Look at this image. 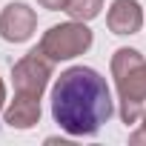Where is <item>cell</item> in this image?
<instances>
[{
	"mask_svg": "<svg viewBox=\"0 0 146 146\" xmlns=\"http://www.w3.org/2000/svg\"><path fill=\"white\" fill-rule=\"evenodd\" d=\"M106 26L115 35H135L143 26V9L137 0H115L106 15Z\"/></svg>",
	"mask_w": 146,
	"mask_h": 146,
	"instance_id": "obj_6",
	"label": "cell"
},
{
	"mask_svg": "<svg viewBox=\"0 0 146 146\" xmlns=\"http://www.w3.org/2000/svg\"><path fill=\"white\" fill-rule=\"evenodd\" d=\"M3 120L12 126V129H32L40 123V98H29V95H17L15 92V100L9 103Z\"/></svg>",
	"mask_w": 146,
	"mask_h": 146,
	"instance_id": "obj_7",
	"label": "cell"
},
{
	"mask_svg": "<svg viewBox=\"0 0 146 146\" xmlns=\"http://www.w3.org/2000/svg\"><path fill=\"white\" fill-rule=\"evenodd\" d=\"M52 69H54V60L46 57L37 49H32L29 54H23L15 66H12V83H15V92L17 95H29V98H43L49 80H52Z\"/></svg>",
	"mask_w": 146,
	"mask_h": 146,
	"instance_id": "obj_4",
	"label": "cell"
},
{
	"mask_svg": "<svg viewBox=\"0 0 146 146\" xmlns=\"http://www.w3.org/2000/svg\"><path fill=\"white\" fill-rule=\"evenodd\" d=\"M92 46V29L83 20H69V23H57L52 26L43 37H40V52L46 57H52L54 63L60 60H72L83 54Z\"/></svg>",
	"mask_w": 146,
	"mask_h": 146,
	"instance_id": "obj_3",
	"label": "cell"
},
{
	"mask_svg": "<svg viewBox=\"0 0 146 146\" xmlns=\"http://www.w3.org/2000/svg\"><path fill=\"white\" fill-rule=\"evenodd\" d=\"M37 29V15L26 3H9L0 12V37L6 43H26Z\"/></svg>",
	"mask_w": 146,
	"mask_h": 146,
	"instance_id": "obj_5",
	"label": "cell"
},
{
	"mask_svg": "<svg viewBox=\"0 0 146 146\" xmlns=\"http://www.w3.org/2000/svg\"><path fill=\"white\" fill-rule=\"evenodd\" d=\"M37 3H40L43 9H49V12H57V9L63 12V9H66V6L72 3V0H37Z\"/></svg>",
	"mask_w": 146,
	"mask_h": 146,
	"instance_id": "obj_9",
	"label": "cell"
},
{
	"mask_svg": "<svg viewBox=\"0 0 146 146\" xmlns=\"http://www.w3.org/2000/svg\"><path fill=\"white\" fill-rule=\"evenodd\" d=\"M140 120H143V123H140V129L129 135V140H132V143H143V140H146V112H143V117H140Z\"/></svg>",
	"mask_w": 146,
	"mask_h": 146,
	"instance_id": "obj_10",
	"label": "cell"
},
{
	"mask_svg": "<svg viewBox=\"0 0 146 146\" xmlns=\"http://www.w3.org/2000/svg\"><path fill=\"white\" fill-rule=\"evenodd\" d=\"M115 115V100L106 78L92 66H72L60 72L52 86V117L54 123L75 135H95Z\"/></svg>",
	"mask_w": 146,
	"mask_h": 146,
	"instance_id": "obj_1",
	"label": "cell"
},
{
	"mask_svg": "<svg viewBox=\"0 0 146 146\" xmlns=\"http://www.w3.org/2000/svg\"><path fill=\"white\" fill-rule=\"evenodd\" d=\"M100 9H103V0H72L63 12H66L72 20L89 23V20H95V17L100 15Z\"/></svg>",
	"mask_w": 146,
	"mask_h": 146,
	"instance_id": "obj_8",
	"label": "cell"
},
{
	"mask_svg": "<svg viewBox=\"0 0 146 146\" xmlns=\"http://www.w3.org/2000/svg\"><path fill=\"white\" fill-rule=\"evenodd\" d=\"M112 78L117 86V100H120V117L126 126L137 123L146 112V60L137 49H117L112 54Z\"/></svg>",
	"mask_w": 146,
	"mask_h": 146,
	"instance_id": "obj_2",
	"label": "cell"
},
{
	"mask_svg": "<svg viewBox=\"0 0 146 146\" xmlns=\"http://www.w3.org/2000/svg\"><path fill=\"white\" fill-rule=\"evenodd\" d=\"M3 103H6V86H3V80H0V109H3Z\"/></svg>",
	"mask_w": 146,
	"mask_h": 146,
	"instance_id": "obj_11",
	"label": "cell"
}]
</instances>
